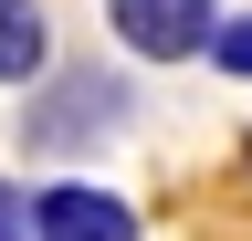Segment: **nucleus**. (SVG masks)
<instances>
[{"instance_id":"1","label":"nucleus","mask_w":252,"mask_h":241,"mask_svg":"<svg viewBox=\"0 0 252 241\" xmlns=\"http://www.w3.org/2000/svg\"><path fill=\"white\" fill-rule=\"evenodd\" d=\"M32 126V147H42V158H74V147H105L116 126H126V84L116 74H63L42 105L21 115Z\"/></svg>"},{"instance_id":"2","label":"nucleus","mask_w":252,"mask_h":241,"mask_svg":"<svg viewBox=\"0 0 252 241\" xmlns=\"http://www.w3.org/2000/svg\"><path fill=\"white\" fill-rule=\"evenodd\" d=\"M105 21H116V42L126 53H147V63H179V53H200L210 42V0H105Z\"/></svg>"},{"instance_id":"3","label":"nucleus","mask_w":252,"mask_h":241,"mask_svg":"<svg viewBox=\"0 0 252 241\" xmlns=\"http://www.w3.org/2000/svg\"><path fill=\"white\" fill-rule=\"evenodd\" d=\"M32 241H137V210L116 189H84V178H63V189L32 199Z\"/></svg>"},{"instance_id":"4","label":"nucleus","mask_w":252,"mask_h":241,"mask_svg":"<svg viewBox=\"0 0 252 241\" xmlns=\"http://www.w3.org/2000/svg\"><path fill=\"white\" fill-rule=\"evenodd\" d=\"M42 53H53L42 0H0V84H32V74H42Z\"/></svg>"},{"instance_id":"5","label":"nucleus","mask_w":252,"mask_h":241,"mask_svg":"<svg viewBox=\"0 0 252 241\" xmlns=\"http://www.w3.org/2000/svg\"><path fill=\"white\" fill-rule=\"evenodd\" d=\"M200 53H210L220 74H252V11H242V21H210V42H200Z\"/></svg>"},{"instance_id":"6","label":"nucleus","mask_w":252,"mask_h":241,"mask_svg":"<svg viewBox=\"0 0 252 241\" xmlns=\"http://www.w3.org/2000/svg\"><path fill=\"white\" fill-rule=\"evenodd\" d=\"M0 241H32V210H21L11 189H0Z\"/></svg>"}]
</instances>
